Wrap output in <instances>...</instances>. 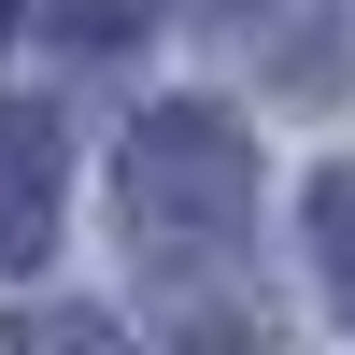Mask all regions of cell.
<instances>
[{
  "label": "cell",
  "mask_w": 355,
  "mask_h": 355,
  "mask_svg": "<svg viewBox=\"0 0 355 355\" xmlns=\"http://www.w3.org/2000/svg\"><path fill=\"white\" fill-rule=\"evenodd\" d=\"M57 28H85V43H114V28H142V0H43Z\"/></svg>",
  "instance_id": "cell-5"
},
{
  "label": "cell",
  "mask_w": 355,
  "mask_h": 355,
  "mask_svg": "<svg viewBox=\"0 0 355 355\" xmlns=\"http://www.w3.org/2000/svg\"><path fill=\"white\" fill-rule=\"evenodd\" d=\"M15 15H28V0H0V28H15Z\"/></svg>",
  "instance_id": "cell-6"
},
{
  "label": "cell",
  "mask_w": 355,
  "mask_h": 355,
  "mask_svg": "<svg viewBox=\"0 0 355 355\" xmlns=\"http://www.w3.org/2000/svg\"><path fill=\"white\" fill-rule=\"evenodd\" d=\"M57 242V128L43 114H0V270Z\"/></svg>",
  "instance_id": "cell-2"
},
{
  "label": "cell",
  "mask_w": 355,
  "mask_h": 355,
  "mask_svg": "<svg viewBox=\"0 0 355 355\" xmlns=\"http://www.w3.org/2000/svg\"><path fill=\"white\" fill-rule=\"evenodd\" d=\"M313 256H327V284H341V313H355V171L313 185Z\"/></svg>",
  "instance_id": "cell-3"
},
{
  "label": "cell",
  "mask_w": 355,
  "mask_h": 355,
  "mask_svg": "<svg viewBox=\"0 0 355 355\" xmlns=\"http://www.w3.org/2000/svg\"><path fill=\"white\" fill-rule=\"evenodd\" d=\"M242 214H256V157H242L227 114H157V128L128 142V242L214 256Z\"/></svg>",
  "instance_id": "cell-1"
},
{
  "label": "cell",
  "mask_w": 355,
  "mask_h": 355,
  "mask_svg": "<svg viewBox=\"0 0 355 355\" xmlns=\"http://www.w3.org/2000/svg\"><path fill=\"white\" fill-rule=\"evenodd\" d=\"M15 355H128L100 313H15Z\"/></svg>",
  "instance_id": "cell-4"
}]
</instances>
